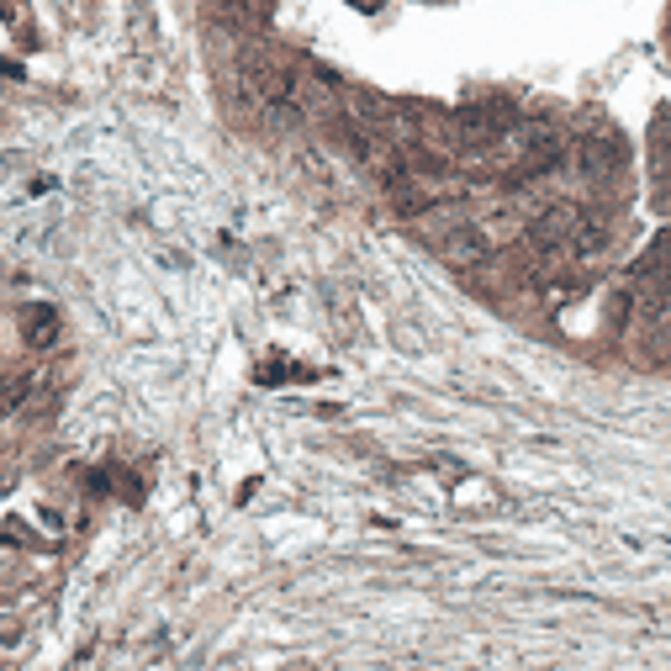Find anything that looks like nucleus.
I'll use <instances>...</instances> for the list:
<instances>
[{"label":"nucleus","mask_w":671,"mask_h":671,"mask_svg":"<svg viewBox=\"0 0 671 671\" xmlns=\"http://www.w3.org/2000/svg\"><path fill=\"white\" fill-rule=\"evenodd\" d=\"M576 164H582L587 180H613L619 164H624V143L613 133H603V127H592V133L582 138V148H576Z\"/></svg>","instance_id":"nucleus-1"},{"label":"nucleus","mask_w":671,"mask_h":671,"mask_svg":"<svg viewBox=\"0 0 671 671\" xmlns=\"http://www.w3.org/2000/svg\"><path fill=\"white\" fill-rule=\"evenodd\" d=\"M439 249H444V259H450V265H481V259L492 254V249H487V233H481V228H455V233H444Z\"/></svg>","instance_id":"nucleus-2"},{"label":"nucleus","mask_w":671,"mask_h":671,"mask_svg":"<svg viewBox=\"0 0 671 671\" xmlns=\"http://www.w3.org/2000/svg\"><path fill=\"white\" fill-rule=\"evenodd\" d=\"M22 333H27V344H53L59 339V312L53 307H27L22 312Z\"/></svg>","instance_id":"nucleus-3"},{"label":"nucleus","mask_w":671,"mask_h":671,"mask_svg":"<svg viewBox=\"0 0 671 671\" xmlns=\"http://www.w3.org/2000/svg\"><path fill=\"white\" fill-rule=\"evenodd\" d=\"M32 391V376H22V370H11L6 381H0V407H16Z\"/></svg>","instance_id":"nucleus-4"},{"label":"nucleus","mask_w":671,"mask_h":671,"mask_svg":"<svg viewBox=\"0 0 671 671\" xmlns=\"http://www.w3.org/2000/svg\"><path fill=\"white\" fill-rule=\"evenodd\" d=\"M656 254H661V259H666V265H671V228L661 233V244H656Z\"/></svg>","instance_id":"nucleus-5"}]
</instances>
